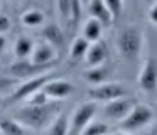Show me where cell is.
Returning a JSON list of instances; mask_svg holds the SVG:
<instances>
[{"label":"cell","instance_id":"1","mask_svg":"<svg viewBox=\"0 0 157 135\" xmlns=\"http://www.w3.org/2000/svg\"><path fill=\"white\" fill-rule=\"evenodd\" d=\"M59 103H48L42 105V106H27L17 110L12 117L17 122H21L25 128H32V130H42V128H48L51 125V122L56 118V115L59 113Z\"/></svg>","mask_w":157,"mask_h":135},{"label":"cell","instance_id":"2","mask_svg":"<svg viewBox=\"0 0 157 135\" xmlns=\"http://www.w3.org/2000/svg\"><path fill=\"white\" fill-rule=\"evenodd\" d=\"M117 51L127 61H135L140 57L144 49V32L137 25H127L117 36Z\"/></svg>","mask_w":157,"mask_h":135},{"label":"cell","instance_id":"3","mask_svg":"<svg viewBox=\"0 0 157 135\" xmlns=\"http://www.w3.org/2000/svg\"><path fill=\"white\" fill-rule=\"evenodd\" d=\"M154 117L155 115H154L152 106H149L145 103H137L132 108V111L118 123V127L123 132L133 133V132H139L142 128H145L147 125H150L154 122Z\"/></svg>","mask_w":157,"mask_h":135},{"label":"cell","instance_id":"4","mask_svg":"<svg viewBox=\"0 0 157 135\" xmlns=\"http://www.w3.org/2000/svg\"><path fill=\"white\" fill-rule=\"evenodd\" d=\"M98 113V103L88 100L85 103L78 105L69 118V135H81L83 130L95 120Z\"/></svg>","mask_w":157,"mask_h":135},{"label":"cell","instance_id":"5","mask_svg":"<svg viewBox=\"0 0 157 135\" xmlns=\"http://www.w3.org/2000/svg\"><path fill=\"white\" fill-rule=\"evenodd\" d=\"M122 96H128V91L122 83H115V81H106L88 90V98L95 103H108Z\"/></svg>","mask_w":157,"mask_h":135},{"label":"cell","instance_id":"6","mask_svg":"<svg viewBox=\"0 0 157 135\" xmlns=\"http://www.w3.org/2000/svg\"><path fill=\"white\" fill-rule=\"evenodd\" d=\"M52 73H42L39 74V76H34V78H29V79H25L24 83L21 84V86L17 88V90L12 93V96H9V101L10 103H19V101H24L27 96H31V94H34L36 91L42 90V88L46 86V83H49V81L52 79Z\"/></svg>","mask_w":157,"mask_h":135},{"label":"cell","instance_id":"7","mask_svg":"<svg viewBox=\"0 0 157 135\" xmlns=\"http://www.w3.org/2000/svg\"><path fill=\"white\" fill-rule=\"evenodd\" d=\"M137 103H139V101L132 96L117 98V100H113V101L105 103V106H103V115H105V118H108L110 122H113V123H120V122L132 111V108L135 106Z\"/></svg>","mask_w":157,"mask_h":135},{"label":"cell","instance_id":"8","mask_svg":"<svg viewBox=\"0 0 157 135\" xmlns=\"http://www.w3.org/2000/svg\"><path fill=\"white\" fill-rule=\"evenodd\" d=\"M137 84L144 93L157 91V57L150 56L142 63L139 76H137Z\"/></svg>","mask_w":157,"mask_h":135},{"label":"cell","instance_id":"9","mask_svg":"<svg viewBox=\"0 0 157 135\" xmlns=\"http://www.w3.org/2000/svg\"><path fill=\"white\" fill-rule=\"evenodd\" d=\"M58 59V49L51 44H48L46 40H42L41 44H36L34 51H32L29 61L41 68H46V69H51L49 66L54 64V61Z\"/></svg>","mask_w":157,"mask_h":135},{"label":"cell","instance_id":"10","mask_svg":"<svg viewBox=\"0 0 157 135\" xmlns=\"http://www.w3.org/2000/svg\"><path fill=\"white\" fill-rule=\"evenodd\" d=\"M48 71L49 69L37 66V64L31 63L29 59H19L17 63L9 66V74H10V78H17V79H29V78L39 76V74H42V73H48Z\"/></svg>","mask_w":157,"mask_h":135},{"label":"cell","instance_id":"11","mask_svg":"<svg viewBox=\"0 0 157 135\" xmlns=\"http://www.w3.org/2000/svg\"><path fill=\"white\" fill-rule=\"evenodd\" d=\"M42 90H44V93L49 96L51 101H59V100L68 98L69 94L75 91V86H73V83L68 79H54V78H52L49 83H46V86L42 88Z\"/></svg>","mask_w":157,"mask_h":135},{"label":"cell","instance_id":"12","mask_svg":"<svg viewBox=\"0 0 157 135\" xmlns=\"http://www.w3.org/2000/svg\"><path fill=\"white\" fill-rule=\"evenodd\" d=\"M108 59V46L105 44V40H96V42L90 44V49L85 56V64L86 68H96L103 66Z\"/></svg>","mask_w":157,"mask_h":135},{"label":"cell","instance_id":"13","mask_svg":"<svg viewBox=\"0 0 157 135\" xmlns=\"http://www.w3.org/2000/svg\"><path fill=\"white\" fill-rule=\"evenodd\" d=\"M42 39L48 44L54 46L56 49H63L66 44L64 40V30L59 24H46L44 29H42Z\"/></svg>","mask_w":157,"mask_h":135},{"label":"cell","instance_id":"14","mask_svg":"<svg viewBox=\"0 0 157 135\" xmlns=\"http://www.w3.org/2000/svg\"><path fill=\"white\" fill-rule=\"evenodd\" d=\"M88 12H90V17L96 19L103 27L105 25H112L115 20H113L112 14H110L108 7L105 5L103 0H90V5H88Z\"/></svg>","mask_w":157,"mask_h":135},{"label":"cell","instance_id":"15","mask_svg":"<svg viewBox=\"0 0 157 135\" xmlns=\"http://www.w3.org/2000/svg\"><path fill=\"white\" fill-rule=\"evenodd\" d=\"M110 73L112 71L103 64V66H96V68H86L85 71L81 73V76L85 78V81L91 86H96V84L106 83L110 78Z\"/></svg>","mask_w":157,"mask_h":135},{"label":"cell","instance_id":"16","mask_svg":"<svg viewBox=\"0 0 157 135\" xmlns=\"http://www.w3.org/2000/svg\"><path fill=\"white\" fill-rule=\"evenodd\" d=\"M81 36L85 37V39L88 40L90 44L96 42V40H101L103 25H101V24H100L96 19L88 17V19L85 20V24H83V27H81Z\"/></svg>","mask_w":157,"mask_h":135},{"label":"cell","instance_id":"17","mask_svg":"<svg viewBox=\"0 0 157 135\" xmlns=\"http://www.w3.org/2000/svg\"><path fill=\"white\" fill-rule=\"evenodd\" d=\"M34 46L36 44L31 37L25 36V34H21L14 42V54L19 59H29L32 51H34Z\"/></svg>","mask_w":157,"mask_h":135},{"label":"cell","instance_id":"18","mask_svg":"<svg viewBox=\"0 0 157 135\" xmlns=\"http://www.w3.org/2000/svg\"><path fill=\"white\" fill-rule=\"evenodd\" d=\"M44 12L39 9H27L21 14V24L27 29H34V27H41L44 24Z\"/></svg>","mask_w":157,"mask_h":135},{"label":"cell","instance_id":"19","mask_svg":"<svg viewBox=\"0 0 157 135\" xmlns=\"http://www.w3.org/2000/svg\"><path fill=\"white\" fill-rule=\"evenodd\" d=\"M0 133L2 135H25V127L14 117L0 118Z\"/></svg>","mask_w":157,"mask_h":135},{"label":"cell","instance_id":"20","mask_svg":"<svg viewBox=\"0 0 157 135\" xmlns=\"http://www.w3.org/2000/svg\"><path fill=\"white\" fill-rule=\"evenodd\" d=\"M90 49V42L83 36H78L73 39L71 46H69V59L71 61H81L85 59L86 52Z\"/></svg>","mask_w":157,"mask_h":135},{"label":"cell","instance_id":"21","mask_svg":"<svg viewBox=\"0 0 157 135\" xmlns=\"http://www.w3.org/2000/svg\"><path fill=\"white\" fill-rule=\"evenodd\" d=\"M48 135H69V118L66 113L59 111L56 118L48 127Z\"/></svg>","mask_w":157,"mask_h":135},{"label":"cell","instance_id":"22","mask_svg":"<svg viewBox=\"0 0 157 135\" xmlns=\"http://www.w3.org/2000/svg\"><path fill=\"white\" fill-rule=\"evenodd\" d=\"M81 135H110V125L103 120H93Z\"/></svg>","mask_w":157,"mask_h":135},{"label":"cell","instance_id":"23","mask_svg":"<svg viewBox=\"0 0 157 135\" xmlns=\"http://www.w3.org/2000/svg\"><path fill=\"white\" fill-rule=\"evenodd\" d=\"M48 103H51V100L44 93V90L36 91L34 94H31L24 100V105H27V106H42V105H48Z\"/></svg>","mask_w":157,"mask_h":135},{"label":"cell","instance_id":"24","mask_svg":"<svg viewBox=\"0 0 157 135\" xmlns=\"http://www.w3.org/2000/svg\"><path fill=\"white\" fill-rule=\"evenodd\" d=\"M81 10H83V0H71V9H69V24L73 27H78L81 20Z\"/></svg>","mask_w":157,"mask_h":135},{"label":"cell","instance_id":"25","mask_svg":"<svg viewBox=\"0 0 157 135\" xmlns=\"http://www.w3.org/2000/svg\"><path fill=\"white\" fill-rule=\"evenodd\" d=\"M56 9L59 14V20L63 24L69 22V9H71V0H56Z\"/></svg>","mask_w":157,"mask_h":135},{"label":"cell","instance_id":"26","mask_svg":"<svg viewBox=\"0 0 157 135\" xmlns=\"http://www.w3.org/2000/svg\"><path fill=\"white\" fill-rule=\"evenodd\" d=\"M103 2H105L106 7H108L113 20H117L120 17V14L123 12V0H103Z\"/></svg>","mask_w":157,"mask_h":135},{"label":"cell","instance_id":"27","mask_svg":"<svg viewBox=\"0 0 157 135\" xmlns=\"http://www.w3.org/2000/svg\"><path fill=\"white\" fill-rule=\"evenodd\" d=\"M10 25H12V20L9 15L5 14H0V36H4L5 32L10 30Z\"/></svg>","mask_w":157,"mask_h":135},{"label":"cell","instance_id":"28","mask_svg":"<svg viewBox=\"0 0 157 135\" xmlns=\"http://www.w3.org/2000/svg\"><path fill=\"white\" fill-rule=\"evenodd\" d=\"M149 20L154 24V25H157V0L150 5V9H149Z\"/></svg>","mask_w":157,"mask_h":135},{"label":"cell","instance_id":"29","mask_svg":"<svg viewBox=\"0 0 157 135\" xmlns=\"http://www.w3.org/2000/svg\"><path fill=\"white\" fill-rule=\"evenodd\" d=\"M5 49H7V39L4 36H0V54H4Z\"/></svg>","mask_w":157,"mask_h":135},{"label":"cell","instance_id":"30","mask_svg":"<svg viewBox=\"0 0 157 135\" xmlns=\"http://www.w3.org/2000/svg\"><path fill=\"white\" fill-rule=\"evenodd\" d=\"M110 135H132L128 132H123V130H117V132H110Z\"/></svg>","mask_w":157,"mask_h":135},{"label":"cell","instance_id":"31","mask_svg":"<svg viewBox=\"0 0 157 135\" xmlns=\"http://www.w3.org/2000/svg\"><path fill=\"white\" fill-rule=\"evenodd\" d=\"M145 2H147V3H150V5H152V3L155 2V0H145Z\"/></svg>","mask_w":157,"mask_h":135},{"label":"cell","instance_id":"32","mask_svg":"<svg viewBox=\"0 0 157 135\" xmlns=\"http://www.w3.org/2000/svg\"><path fill=\"white\" fill-rule=\"evenodd\" d=\"M83 2H85V0H83Z\"/></svg>","mask_w":157,"mask_h":135}]
</instances>
